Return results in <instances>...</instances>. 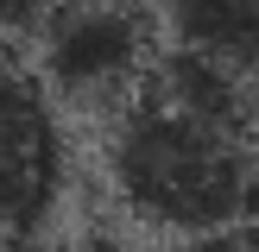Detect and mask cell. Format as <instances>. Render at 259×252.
Listing matches in <instances>:
<instances>
[{"instance_id":"obj_1","label":"cell","mask_w":259,"mask_h":252,"mask_svg":"<svg viewBox=\"0 0 259 252\" xmlns=\"http://www.w3.org/2000/svg\"><path fill=\"white\" fill-rule=\"evenodd\" d=\"M101 170L146 233L164 246L177 239H222L259 221V151L247 133L190 120L171 101L139 95L108 120Z\"/></svg>"},{"instance_id":"obj_2","label":"cell","mask_w":259,"mask_h":252,"mask_svg":"<svg viewBox=\"0 0 259 252\" xmlns=\"http://www.w3.org/2000/svg\"><path fill=\"white\" fill-rule=\"evenodd\" d=\"M158 57V7L146 0H57L38 32V82L70 107L120 113L146 95Z\"/></svg>"},{"instance_id":"obj_3","label":"cell","mask_w":259,"mask_h":252,"mask_svg":"<svg viewBox=\"0 0 259 252\" xmlns=\"http://www.w3.org/2000/svg\"><path fill=\"white\" fill-rule=\"evenodd\" d=\"M70 189V139H63L57 101L0 44V246L38 239Z\"/></svg>"},{"instance_id":"obj_4","label":"cell","mask_w":259,"mask_h":252,"mask_svg":"<svg viewBox=\"0 0 259 252\" xmlns=\"http://www.w3.org/2000/svg\"><path fill=\"white\" fill-rule=\"evenodd\" d=\"M146 95L171 101L177 113L190 120H209V126H228V133H253V82L228 63L202 57V50H164L158 70H152Z\"/></svg>"},{"instance_id":"obj_5","label":"cell","mask_w":259,"mask_h":252,"mask_svg":"<svg viewBox=\"0 0 259 252\" xmlns=\"http://www.w3.org/2000/svg\"><path fill=\"white\" fill-rule=\"evenodd\" d=\"M158 25L177 50H202L240 76L259 70V0H158Z\"/></svg>"},{"instance_id":"obj_6","label":"cell","mask_w":259,"mask_h":252,"mask_svg":"<svg viewBox=\"0 0 259 252\" xmlns=\"http://www.w3.org/2000/svg\"><path fill=\"white\" fill-rule=\"evenodd\" d=\"M57 13V0H0V44L25 32H45V19Z\"/></svg>"},{"instance_id":"obj_7","label":"cell","mask_w":259,"mask_h":252,"mask_svg":"<svg viewBox=\"0 0 259 252\" xmlns=\"http://www.w3.org/2000/svg\"><path fill=\"white\" fill-rule=\"evenodd\" d=\"M158 252H247L240 233H222V239H177V246H158Z\"/></svg>"},{"instance_id":"obj_8","label":"cell","mask_w":259,"mask_h":252,"mask_svg":"<svg viewBox=\"0 0 259 252\" xmlns=\"http://www.w3.org/2000/svg\"><path fill=\"white\" fill-rule=\"evenodd\" d=\"M0 252H82V246H57V239H13Z\"/></svg>"},{"instance_id":"obj_9","label":"cell","mask_w":259,"mask_h":252,"mask_svg":"<svg viewBox=\"0 0 259 252\" xmlns=\"http://www.w3.org/2000/svg\"><path fill=\"white\" fill-rule=\"evenodd\" d=\"M247 252H259V221H253V227H247Z\"/></svg>"},{"instance_id":"obj_10","label":"cell","mask_w":259,"mask_h":252,"mask_svg":"<svg viewBox=\"0 0 259 252\" xmlns=\"http://www.w3.org/2000/svg\"><path fill=\"white\" fill-rule=\"evenodd\" d=\"M253 126H259V82H253Z\"/></svg>"}]
</instances>
